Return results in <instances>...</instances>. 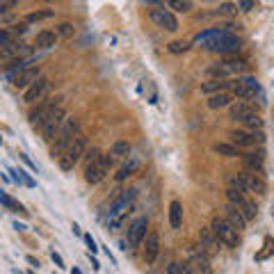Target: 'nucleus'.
<instances>
[{
  "mask_svg": "<svg viewBox=\"0 0 274 274\" xmlns=\"http://www.w3.org/2000/svg\"><path fill=\"white\" fill-rule=\"evenodd\" d=\"M135 197H137V190H126V192L119 194L117 201L110 206L108 215H105V226H108L110 231H117L119 226L124 224V219L128 217L130 208H133Z\"/></svg>",
  "mask_w": 274,
  "mask_h": 274,
  "instance_id": "1",
  "label": "nucleus"
},
{
  "mask_svg": "<svg viewBox=\"0 0 274 274\" xmlns=\"http://www.w3.org/2000/svg\"><path fill=\"white\" fill-rule=\"evenodd\" d=\"M229 187L237 190L242 194H263L267 192V185L260 174H254V171H240V174H231L229 176Z\"/></svg>",
  "mask_w": 274,
  "mask_h": 274,
  "instance_id": "2",
  "label": "nucleus"
},
{
  "mask_svg": "<svg viewBox=\"0 0 274 274\" xmlns=\"http://www.w3.org/2000/svg\"><path fill=\"white\" fill-rule=\"evenodd\" d=\"M80 135V121L78 119H67L64 121V126L59 128V133L55 135V142H53V146H51V158L55 160V158H62L64 156V151H67L69 146H71V142L75 140Z\"/></svg>",
  "mask_w": 274,
  "mask_h": 274,
  "instance_id": "3",
  "label": "nucleus"
},
{
  "mask_svg": "<svg viewBox=\"0 0 274 274\" xmlns=\"http://www.w3.org/2000/svg\"><path fill=\"white\" fill-rule=\"evenodd\" d=\"M85 151H87V137H85V135H78V137L71 142V146L64 151V156L57 160L59 169H62V171H71L75 164L80 163V158L85 156Z\"/></svg>",
  "mask_w": 274,
  "mask_h": 274,
  "instance_id": "4",
  "label": "nucleus"
},
{
  "mask_svg": "<svg viewBox=\"0 0 274 274\" xmlns=\"http://www.w3.org/2000/svg\"><path fill=\"white\" fill-rule=\"evenodd\" d=\"M64 121H67V110H64V105H57L55 110L44 119V124L39 126V133H41V140L44 142H53L55 140V135L59 133V128L64 126Z\"/></svg>",
  "mask_w": 274,
  "mask_h": 274,
  "instance_id": "5",
  "label": "nucleus"
},
{
  "mask_svg": "<svg viewBox=\"0 0 274 274\" xmlns=\"http://www.w3.org/2000/svg\"><path fill=\"white\" fill-rule=\"evenodd\" d=\"M210 229H213V233L217 236V240L222 242V245L226 247H237L240 245V231H236L233 226H231L224 217H213V222H210Z\"/></svg>",
  "mask_w": 274,
  "mask_h": 274,
  "instance_id": "6",
  "label": "nucleus"
},
{
  "mask_svg": "<svg viewBox=\"0 0 274 274\" xmlns=\"http://www.w3.org/2000/svg\"><path fill=\"white\" fill-rule=\"evenodd\" d=\"M226 199H229L231 206L237 208V210L242 213V217H245L247 222H249V219H256L258 208H256V203H254L247 194H242V192H237V190H233V187H229V190H226Z\"/></svg>",
  "mask_w": 274,
  "mask_h": 274,
  "instance_id": "7",
  "label": "nucleus"
},
{
  "mask_svg": "<svg viewBox=\"0 0 274 274\" xmlns=\"http://www.w3.org/2000/svg\"><path fill=\"white\" fill-rule=\"evenodd\" d=\"M240 48H242V39L236 37V35H231L229 30H226L222 37L213 41V46H210L208 51L219 53V55H226V57H231V55H233V53H237Z\"/></svg>",
  "mask_w": 274,
  "mask_h": 274,
  "instance_id": "8",
  "label": "nucleus"
},
{
  "mask_svg": "<svg viewBox=\"0 0 274 274\" xmlns=\"http://www.w3.org/2000/svg\"><path fill=\"white\" fill-rule=\"evenodd\" d=\"M57 105H62V96H55V98H44L41 103H37V108L35 110H30L28 114V121L32 124L35 128H39L41 124H44V119L51 114Z\"/></svg>",
  "mask_w": 274,
  "mask_h": 274,
  "instance_id": "9",
  "label": "nucleus"
},
{
  "mask_svg": "<svg viewBox=\"0 0 274 274\" xmlns=\"http://www.w3.org/2000/svg\"><path fill=\"white\" fill-rule=\"evenodd\" d=\"M110 167H112V158L103 156L101 160H96V163H91L85 167V181H87L89 185H96V183H101V181L108 176Z\"/></svg>",
  "mask_w": 274,
  "mask_h": 274,
  "instance_id": "10",
  "label": "nucleus"
},
{
  "mask_svg": "<svg viewBox=\"0 0 274 274\" xmlns=\"http://www.w3.org/2000/svg\"><path fill=\"white\" fill-rule=\"evenodd\" d=\"M48 91H51V80L41 75V78H39V80L35 82L32 87L25 89V94H23V101H25L28 105H32V103H41V101L46 98V94H48Z\"/></svg>",
  "mask_w": 274,
  "mask_h": 274,
  "instance_id": "11",
  "label": "nucleus"
},
{
  "mask_svg": "<svg viewBox=\"0 0 274 274\" xmlns=\"http://www.w3.org/2000/svg\"><path fill=\"white\" fill-rule=\"evenodd\" d=\"M187 265L192 267L197 274H213V265H210V256L203 254L199 249V245L190 249V260H187Z\"/></svg>",
  "mask_w": 274,
  "mask_h": 274,
  "instance_id": "12",
  "label": "nucleus"
},
{
  "mask_svg": "<svg viewBox=\"0 0 274 274\" xmlns=\"http://www.w3.org/2000/svg\"><path fill=\"white\" fill-rule=\"evenodd\" d=\"M146 229H148V219L146 217H137V219H133L130 222V226H128V247H140L142 240L146 237Z\"/></svg>",
  "mask_w": 274,
  "mask_h": 274,
  "instance_id": "13",
  "label": "nucleus"
},
{
  "mask_svg": "<svg viewBox=\"0 0 274 274\" xmlns=\"http://www.w3.org/2000/svg\"><path fill=\"white\" fill-rule=\"evenodd\" d=\"M151 21L156 23L158 28L167 30V32H176V30H178L176 16L171 14L169 9H164V7H160V9H151Z\"/></svg>",
  "mask_w": 274,
  "mask_h": 274,
  "instance_id": "14",
  "label": "nucleus"
},
{
  "mask_svg": "<svg viewBox=\"0 0 274 274\" xmlns=\"http://www.w3.org/2000/svg\"><path fill=\"white\" fill-rule=\"evenodd\" d=\"M219 240H217V236L213 233V229L208 226V229H201L199 231V249L203 254H208V256H215V254H219Z\"/></svg>",
  "mask_w": 274,
  "mask_h": 274,
  "instance_id": "15",
  "label": "nucleus"
},
{
  "mask_svg": "<svg viewBox=\"0 0 274 274\" xmlns=\"http://www.w3.org/2000/svg\"><path fill=\"white\" fill-rule=\"evenodd\" d=\"M39 78H41V69L39 67H28V69H23L21 73L12 80V85H14L16 89H30L35 82L39 80Z\"/></svg>",
  "mask_w": 274,
  "mask_h": 274,
  "instance_id": "16",
  "label": "nucleus"
},
{
  "mask_svg": "<svg viewBox=\"0 0 274 274\" xmlns=\"http://www.w3.org/2000/svg\"><path fill=\"white\" fill-rule=\"evenodd\" d=\"M229 137H231V142H233V146H236V148H240V146L249 148V146H254V144L263 142L260 133L256 135V133H249V130H231Z\"/></svg>",
  "mask_w": 274,
  "mask_h": 274,
  "instance_id": "17",
  "label": "nucleus"
},
{
  "mask_svg": "<svg viewBox=\"0 0 274 274\" xmlns=\"http://www.w3.org/2000/svg\"><path fill=\"white\" fill-rule=\"evenodd\" d=\"M144 240H146V245H144V260L151 265V263H156L158 254H160V233H158V231H151Z\"/></svg>",
  "mask_w": 274,
  "mask_h": 274,
  "instance_id": "18",
  "label": "nucleus"
},
{
  "mask_svg": "<svg viewBox=\"0 0 274 274\" xmlns=\"http://www.w3.org/2000/svg\"><path fill=\"white\" fill-rule=\"evenodd\" d=\"M254 112H256V105L252 103H245V101H237V103H231L229 108V117L233 119V121H245L247 117H252Z\"/></svg>",
  "mask_w": 274,
  "mask_h": 274,
  "instance_id": "19",
  "label": "nucleus"
},
{
  "mask_svg": "<svg viewBox=\"0 0 274 274\" xmlns=\"http://www.w3.org/2000/svg\"><path fill=\"white\" fill-rule=\"evenodd\" d=\"M233 82L236 80H208V82L201 85V94H206V96H215V94L231 91V89H233Z\"/></svg>",
  "mask_w": 274,
  "mask_h": 274,
  "instance_id": "20",
  "label": "nucleus"
},
{
  "mask_svg": "<svg viewBox=\"0 0 274 274\" xmlns=\"http://www.w3.org/2000/svg\"><path fill=\"white\" fill-rule=\"evenodd\" d=\"M224 215H226L224 219H226V222H229L236 231H245V229H247V219L242 217V213H240L237 208H233L231 203L224 208Z\"/></svg>",
  "mask_w": 274,
  "mask_h": 274,
  "instance_id": "21",
  "label": "nucleus"
},
{
  "mask_svg": "<svg viewBox=\"0 0 274 274\" xmlns=\"http://www.w3.org/2000/svg\"><path fill=\"white\" fill-rule=\"evenodd\" d=\"M206 78H210V80H233V73L229 71V67L217 62V64H210L206 69Z\"/></svg>",
  "mask_w": 274,
  "mask_h": 274,
  "instance_id": "22",
  "label": "nucleus"
},
{
  "mask_svg": "<svg viewBox=\"0 0 274 274\" xmlns=\"http://www.w3.org/2000/svg\"><path fill=\"white\" fill-rule=\"evenodd\" d=\"M181 224H183V203L181 201H171L169 203V226L174 231H178Z\"/></svg>",
  "mask_w": 274,
  "mask_h": 274,
  "instance_id": "23",
  "label": "nucleus"
},
{
  "mask_svg": "<svg viewBox=\"0 0 274 274\" xmlns=\"http://www.w3.org/2000/svg\"><path fill=\"white\" fill-rule=\"evenodd\" d=\"M55 44H57V35L51 32V30H41L37 35V39H35V46L41 48V51H48V48H53Z\"/></svg>",
  "mask_w": 274,
  "mask_h": 274,
  "instance_id": "24",
  "label": "nucleus"
},
{
  "mask_svg": "<svg viewBox=\"0 0 274 274\" xmlns=\"http://www.w3.org/2000/svg\"><path fill=\"white\" fill-rule=\"evenodd\" d=\"M242 164H245V171L260 174L263 171V156L260 153H245L242 156Z\"/></svg>",
  "mask_w": 274,
  "mask_h": 274,
  "instance_id": "25",
  "label": "nucleus"
},
{
  "mask_svg": "<svg viewBox=\"0 0 274 274\" xmlns=\"http://www.w3.org/2000/svg\"><path fill=\"white\" fill-rule=\"evenodd\" d=\"M233 103V96L231 91H224V94H215V96H208V108L210 110H222V108H231Z\"/></svg>",
  "mask_w": 274,
  "mask_h": 274,
  "instance_id": "26",
  "label": "nucleus"
},
{
  "mask_svg": "<svg viewBox=\"0 0 274 274\" xmlns=\"http://www.w3.org/2000/svg\"><path fill=\"white\" fill-rule=\"evenodd\" d=\"M222 64L229 67V71L233 75H242L249 71V64H247L245 59H237V57H226V59H222Z\"/></svg>",
  "mask_w": 274,
  "mask_h": 274,
  "instance_id": "27",
  "label": "nucleus"
},
{
  "mask_svg": "<svg viewBox=\"0 0 274 274\" xmlns=\"http://www.w3.org/2000/svg\"><path fill=\"white\" fill-rule=\"evenodd\" d=\"M130 156V144L128 142H114L110 148V158L112 160H119V158H128Z\"/></svg>",
  "mask_w": 274,
  "mask_h": 274,
  "instance_id": "28",
  "label": "nucleus"
},
{
  "mask_svg": "<svg viewBox=\"0 0 274 274\" xmlns=\"http://www.w3.org/2000/svg\"><path fill=\"white\" fill-rule=\"evenodd\" d=\"M213 151L219 153V156H224V158H237L240 156V151H237L233 144H226V142H217V144H213Z\"/></svg>",
  "mask_w": 274,
  "mask_h": 274,
  "instance_id": "29",
  "label": "nucleus"
},
{
  "mask_svg": "<svg viewBox=\"0 0 274 274\" xmlns=\"http://www.w3.org/2000/svg\"><path fill=\"white\" fill-rule=\"evenodd\" d=\"M137 169H140V160H130V163H126L124 167H121V169L117 171V176H114V178H117L119 183H121V181H126L128 176H133Z\"/></svg>",
  "mask_w": 274,
  "mask_h": 274,
  "instance_id": "30",
  "label": "nucleus"
},
{
  "mask_svg": "<svg viewBox=\"0 0 274 274\" xmlns=\"http://www.w3.org/2000/svg\"><path fill=\"white\" fill-rule=\"evenodd\" d=\"M0 203H2L5 208H12V210H14V213H18V215H28V210H25L21 203H16L12 197H7L5 192H0Z\"/></svg>",
  "mask_w": 274,
  "mask_h": 274,
  "instance_id": "31",
  "label": "nucleus"
},
{
  "mask_svg": "<svg viewBox=\"0 0 274 274\" xmlns=\"http://www.w3.org/2000/svg\"><path fill=\"white\" fill-rule=\"evenodd\" d=\"M73 35H75L73 23H59L57 25V37L59 39H71Z\"/></svg>",
  "mask_w": 274,
  "mask_h": 274,
  "instance_id": "32",
  "label": "nucleus"
},
{
  "mask_svg": "<svg viewBox=\"0 0 274 274\" xmlns=\"http://www.w3.org/2000/svg\"><path fill=\"white\" fill-rule=\"evenodd\" d=\"M167 7H169V12L171 9H176V12H190V9H192V2H190V0H169Z\"/></svg>",
  "mask_w": 274,
  "mask_h": 274,
  "instance_id": "33",
  "label": "nucleus"
},
{
  "mask_svg": "<svg viewBox=\"0 0 274 274\" xmlns=\"http://www.w3.org/2000/svg\"><path fill=\"white\" fill-rule=\"evenodd\" d=\"M53 16H55V12H53V9H41V12H32V14H28V18H25V21L35 23V21H44V18H53Z\"/></svg>",
  "mask_w": 274,
  "mask_h": 274,
  "instance_id": "34",
  "label": "nucleus"
},
{
  "mask_svg": "<svg viewBox=\"0 0 274 274\" xmlns=\"http://www.w3.org/2000/svg\"><path fill=\"white\" fill-rule=\"evenodd\" d=\"M242 124H245L249 130H260V128H263V119L258 117V112H254L252 117H247Z\"/></svg>",
  "mask_w": 274,
  "mask_h": 274,
  "instance_id": "35",
  "label": "nucleus"
},
{
  "mask_svg": "<svg viewBox=\"0 0 274 274\" xmlns=\"http://www.w3.org/2000/svg\"><path fill=\"white\" fill-rule=\"evenodd\" d=\"M187 48H190V44H187V41H171V44H169V53H174V55H178V53H185Z\"/></svg>",
  "mask_w": 274,
  "mask_h": 274,
  "instance_id": "36",
  "label": "nucleus"
},
{
  "mask_svg": "<svg viewBox=\"0 0 274 274\" xmlns=\"http://www.w3.org/2000/svg\"><path fill=\"white\" fill-rule=\"evenodd\" d=\"M217 12H219V14H224V16H233V14H237V7L233 5V2H222Z\"/></svg>",
  "mask_w": 274,
  "mask_h": 274,
  "instance_id": "37",
  "label": "nucleus"
},
{
  "mask_svg": "<svg viewBox=\"0 0 274 274\" xmlns=\"http://www.w3.org/2000/svg\"><path fill=\"white\" fill-rule=\"evenodd\" d=\"M101 151L98 148H89V151H85V160H87V164H91V163H96V160H101Z\"/></svg>",
  "mask_w": 274,
  "mask_h": 274,
  "instance_id": "38",
  "label": "nucleus"
},
{
  "mask_svg": "<svg viewBox=\"0 0 274 274\" xmlns=\"http://www.w3.org/2000/svg\"><path fill=\"white\" fill-rule=\"evenodd\" d=\"M236 7L240 9V12H252V9L256 7V2H252V0H240Z\"/></svg>",
  "mask_w": 274,
  "mask_h": 274,
  "instance_id": "39",
  "label": "nucleus"
},
{
  "mask_svg": "<svg viewBox=\"0 0 274 274\" xmlns=\"http://www.w3.org/2000/svg\"><path fill=\"white\" fill-rule=\"evenodd\" d=\"M85 242H87V249H89V254H96L98 252V247H96V242H94V237L89 236V233H85Z\"/></svg>",
  "mask_w": 274,
  "mask_h": 274,
  "instance_id": "40",
  "label": "nucleus"
},
{
  "mask_svg": "<svg viewBox=\"0 0 274 274\" xmlns=\"http://www.w3.org/2000/svg\"><path fill=\"white\" fill-rule=\"evenodd\" d=\"M167 274H183L181 272V263H171V265L167 267Z\"/></svg>",
  "mask_w": 274,
  "mask_h": 274,
  "instance_id": "41",
  "label": "nucleus"
},
{
  "mask_svg": "<svg viewBox=\"0 0 274 274\" xmlns=\"http://www.w3.org/2000/svg\"><path fill=\"white\" fill-rule=\"evenodd\" d=\"M25 30H28V25H25V23H16L14 28H12V32H14V35H23Z\"/></svg>",
  "mask_w": 274,
  "mask_h": 274,
  "instance_id": "42",
  "label": "nucleus"
},
{
  "mask_svg": "<svg viewBox=\"0 0 274 274\" xmlns=\"http://www.w3.org/2000/svg\"><path fill=\"white\" fill-rule=\"evenodd\" d=\"M21 160H23V163H25V164H28V167H30V169H32V171H37V164L32 163V160H30V158L25 156V153H21Z\"/></svg>",
  "mask_w": 274,
  "mask_h": 274,
  "instance_id": "43",
  "label": "nucleus"
},
{
  "mask_svg": "<svg viewBox=\"0 0 274 274\" xmlns=\"http://www.w3.org/2000/svg\"><path fill=\"white\" fill-rule=\"evenodd\" d=\"M51 256H53V263H55V265H57V267H64V260H62V256H59L57 252H53Z\"/></svg>",
  "mask_w": 274,
  "mask_h": 274,
  "instance_id": "44",
  "label": "nucleus"
},
{
  "mask_svg": "<svg viewBox=\"0 0 274 274\" xmlns=\"http://www.w3.org/2000/svg\"><path fill=\"white\" fill-rule=\"evenodd\" d=\"M181 272H183V274H197V272L192 270V267L187 265V263H183V265H181Z\"/></svg>",
  "mask_w": 274,
  "mask_h": 274,
  "instance_id": "45",
  "label": "nucleus"
},
{
  "mask_svg": "<svg viewBox=\"0 0 274 274\" xmlns=\"http://www.w3.org/2000/svg\"><path fill=\"white\" fill-rule=\"evenodd\" d=\"M14 229H16V231H28V226H25V224H18V222H16Z\"/></svg>",
  "mask_w": 274,
  "mask_h": 274,
  "instance_id": "46",
  "label": "nucleus"
},
{
  "mask_svg": "<svg viewBox=\"0 0 274 274\" xmlns=\"http://www.w3.org/2000/svg\"><path fill=\"white\" fill-rule=\"evenodd\" d=\"M28 263H30V265H35V267L39 265V260H35V258H32V256H28Z\"/></svg>",
  "mask_w": 274,
  "mask_h": 274,
  "instance_id": "47",
  "label": "nucleus"
},
{
  "mask_svg": "<svg viewBox=\"0 0 274 274\" xmlns=\"http://www.w3.org/2000/svg\"><path fill=\"white\" fill-rule=\"evenodd\" d=\"M71 274H82V272L78 270V267H73V270H71Z\"/></svg>",
  "mask_w": 274,
  "mask_h": 274,
  "instance_id": "48",
  "label": "nucleus"
},
{
  "mask_svg": "<svg viewBox=\"0 0 274 274\" xmlns=\"http://www.w3.org/2000/svg\"><path fill=\"white\" fill-rule=\"evenodd\" d=\"M0 144H2V137H0Z\"/></svg>",
  "mask_w": 274,
  "mask_h": 274,
  "instance_id": "49",
  "label": "nucleus"
}]
</instances>
